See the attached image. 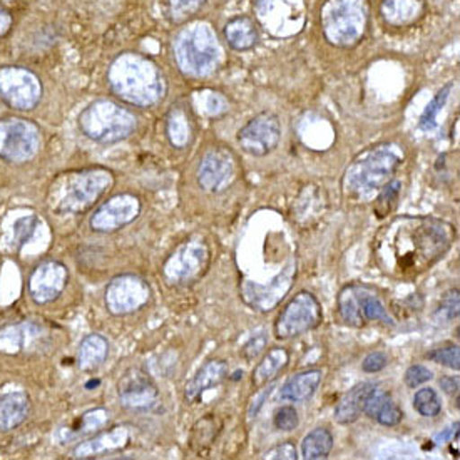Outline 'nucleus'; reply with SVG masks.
<instances>
[{"label":"nucleus","mask_w":460,"mask_h":460,"mask_svg":"<svg viewBox=\"0 0 460 460\" xmlns=\"http://www.w3.org/2000/svg\"><path fill=\"white\" fill-rule=\"evenodd\" d=\"M456 240L457 230L446 219L402 215L376 231L372 260L388 279L413 281L436 267Z\"/></svg>","instance_id":"obj_1"},{"label":"nucleus","mask_w":460,"mask_h":460,"mask_svg":"<svg viewBox=\"0 0 460 460\" xmlns=\"http://www.w3.org/2000/svg\"><path fill=\"white\" fill-rule=\"evenodd\" d=\"M111 91L124 102L151 108L164 97L166 84L158 66L141 54H122L108 71Z\"/></svg>","instance_id":"obj_2"},{"label":"nucleus","mask_w":460,"mask_h":460,"mask_svg":"<svg viewBox=\"0 0 460 460\" xmlns=\"http://www.w3.org/2000/svg\"><path fill=\"white\" fill-rule=\"evenodd\" d=\"M403 163L402 147L392 143L372 146L351 161L345 170L341 188L343 194L362 199L387 184Z\"/></svg>","instance_id":"obj_3"},{"label":"nucleus","mask_w":460,"mask_h":460,"mask_svg":"<svg viewBox=\"0 0 460 460\" xmlns=\"http://www.w3.org/2000/svg\"><path fill=\"white\" fill-rule=\"evenodd\" d=\"M114 184L112 172L104 168L64 172L49 191V207L62 215H83L96 205Z\"/></svg>","instance_id":"obj_4"},{"label":"nucleus","mask_w":460,"mask_h":460,"mask_svg":"<svg viewBox=\"0 0 460 460\" xmlns=\"http://www.w3.org/2000/svg\"><path fill=\"white\" fill-rule=\"evenodd\" d=\"M77 124L85 137L102 145H112L129 137L136 129L137 119L121 104L110 99H99L79 114Z\"/></svg>","instance_id":"obj_5"},{"label":"nucleus","mask_w":460,"mask_h":460,"mask_svg":"<svg viewBox=\"0 0 460 460\" xmlns=\"http://www.w3.org/2000/svg\"><path fill=\"white\" fill-rule=\"evenodd\" d=\"M174 54L182 73L203 77L217 69L221 49L217 34L209 25L194 24L178 36Z\"/></svg>","instance_id":"obj_6"},{"label":"nucleus","mask_w":460,"mask_h":460,"mask_svg":"<svg viewBox=\"0 0 460 460\" xmlns=\"http://www.w3.org/2000/svg\"><path fill=\"white\" fill-rule=\"evenodd\" d=\"M340 320L351 328H364L370 322L395 327V320L388 314L387 305L378 291L367 283H350L337 296Z\"/></svg>","instance_id":"obj_7"},{"label":"nucleus","mask_w":460,"mask_h":460,"mask_svg":"<svg viewBox=\"0 0 460 460\" xmlns=\"http://www.w3.org/2000/svg\"><path fill=\"white\" fill-rule=\"evenodd\" d=\"M323 32L339 48L355 46L367 27L364 0H328L322 13Z\"/></svg>","instance_id":"obj_8"},{"label":"nucleus","mask_w":460,"mask_h":460,"mask_svg":"<svg viewBox=\"0 0 460 460\" xmlns=\"http://www.w3.org/2000/svg\"><path fill=\"white\" fill-rule=\"evenodd\" d=\"M211 258V248L203 238H190L164 261L163 275L174 285H193L207 275Z\"/></svg>","instance_id":"obj_9"},{"label":"nucleus","mask_w":460,"mask_h":460,"mask_svg":"<svg viewBox=\"0 0 460 460\" xmlns=\"http://www.w3.org/2000/svg\"><path fill=\"white\" fill-rule=\"evenodd\" d=\"M323 322L322 305L310 291L296 293L281 310L275 322V335L279 340H290L320 327Z\"/></svg>","instance_id":"obj_10"},{"label":"nucleus","mask_w":460,"mask_h":460,"mask_svg":"<svg viewBox=\"0 0 460 460\" xmlns=\"http://www.w3.org/2000/svg\"><path fill=\"white\" fill-rule=\"evenodd\" d=\"M258 22L275 37H291L302 32L306 21L305 0H256Z\"/></svg>","instance_id":"obj_11"},{"label":"nucleus","mask_w":460,"mask_h":460,"mask_svg":"<svg viewBox=\"0 0 460 460\" xmlns=\"http://www.w3.org/2000/svg\"><path fill=\"white\" fill-rule=\"evenodd\" d=\"M40 131L34 122L21 118L0 119V159L25 163L40 149Z\"/></svg>","instance_id":"obj_12"},{"label":"nucleus","mask_w":460,"mask_h":460,"mask_svg":"<svg viewBox=\"0 0 460 460\" xmlns=\"http://www.w3.org/2000/svg\"><path fill=\"white\" fill-rule=\"evenodd\" d=\"M296 279V260L291 258L285 268L279 271L270 285H260L256 281H243L240 285L243 302L246 303L252 310L268 314L279 306L281 300L288 295Z\"/></svg>","instance_id":"obj_13"},{"label":"nucleus","mask_w":460,"mask_h":460,"mask_svg":"<svg viewBox=\"0 0 460 460\" xmlns=\"http://www.w3.org/2000/svg\"><path fill=\"white\" fill-rule=\"evenodd\" d=\"M0 97L13 110H34L42 97V84L32 71L7 66L0 69Z\"/></svg>","instance_id":"obj_14"},{"label":"nucleus","mask_w":460,"mask_h":460,"mask_svg":"<svg viewBox=\"0 0 460 460\" xmlns=\"http://www.w3.org/2000/svg\"><path fill=\"white\" fill-rule=\"evenodd\" d=\"M151 298V287L137 275H119L111 279L104 303L108 312L116 316L131 315L141 310Z\"/></svg>","instance_id":"obj_15"},{"label":"nucleus","mask_w":460,"mask_h":460,"mask_svg":"<svg viewBox=\"0 0 460 460\" xmlns=\"http://www.w3.org/2000/svg\"><path fill=\"white\" fill-rule=\"evenodd\" d=\"M281 139V124L273 112H261L243 126L238 133V143L243 151L254 158H263L273 153Z\"/></svg>","instance_id":"obj_16"},{"label":"nucleus","mask_w":460,"mask_h":460,"mask_svg":"<svg viewBox=\"0 0 460 460\" xmlns=\"http://www.w3.org/2000/svg\"><path fill=\"white\" fill-rule=\"evenodd\" d=\"M236 178V159L226 147H211L198 168V184L207 193L218 194L228 190Z\"/></svg>","instance_id":"obj_17"},{"label":"nucleus","mask_w":460,"mask_h":460,"mask_svg":"<svg viewBox=\"0 0 460 460\" xmlns=\"http://www.w3.org/2000/svg\"><path fill=\"white\" fill-rule=\"evenodd\" d=\"M141 201L129 193L118 194L97 208L91 217V228L96 233H114L131 225L141 215Z\"/></svg>","instance_id":"obj_18"},{"label":"nucleus","mask_w":460,"mask_h":460,"mask_svg":"<svg viewBox=\"0 0 460 460\" xmlns=\"http://www.w3.org/2000/svg\"><path fill=\"white\" fill-rule=\"evenodd\" d=\"M122 407L131 412L153 411L159 400V390L151 376L141 368H129L118 385Z\"/></svg>","instance_id":"obj_19"},{"label":"nucleus","mask_w":460,"mask_h":460,"mask_svg":"<svg viewBox=\"0 0 460 460\" xmlns=\"http://www.w3.org/2000/svg\"><path fill=\"white\" fill-rule=\"evenodd\" d=\"M69 281L67 267L58 260L39 263L29 279V295L37 305H48L58 300Z\"/></svg>","instance_id":"obj_20"},{"label":"nucleus","mask_w":460,"mask_h":460,"mask_svg":"<svg viewBox=\"0 0 460 460\" xmlns=\"http://www.w3.org/2000/svg\"><path fill=\"white\" fill-rule=\"evenodd\" d=\"M230 376V368L226 362L223 360H208L207 364L203 365L198 374L193 376V380H190L184 388V399L190 403H193L196 400L199 399L207 390L211 388L219 387L226 378Z\"/></svg>","instance_id":"obj_21"},{"label":"nucleus","mask_w":460,"mask_h":460,"mask_svg":"<svg viewBox=\"0 0 460 460\" xmlns=\"http://www.w3.org/2000/svg\"><path fill=\"white\" fill-rule=\"evenodd\" d=\"M364 413L385 427L399 425L403 419V411L397 405V402L392 399L388 392L376 385L365 399Z\"/></svg>","instance_id":"obj_22"},{"label":"nucleus","mask_w":460,"mask_h":460,"mask_svg":"<svg viewBox=\"0 0 460 460\" xmlns=\"http://www.w3.org/2000/svg\"><path fill=\"white\" fill-rule=\"evenodd\" d=\"M129 442V429L128 427H114L110 432H101L96 437L85 440L74 448V457L89 459L106 452L126 447Z\"/></svg>","instance_id":"obj_23"},{"label":"nucleus","mask_w":460,"mask_h":460,"mask_svg":"<svg viewBox=\"0 0 460 460\" xmlns=\"http://www.w3.org/2000/svg\"><path fill=\"white\" fill-rule=\"evenodd\" d=\"M31 412V402L24 392L11 390L0 394V430L9 432L24 422Z\"/></svg>","instance_id":"obj_24"},{"label":"nucleus","mask_w":460,"mask_h":460,"mask_svg":"<svg viewBox=\"0 0 460 460\" xmlns=\"http://www.w3.org/2000/svg\"><path fill=\"white\" fill-rule=\"evenodd\" d=\"M374 388H376V384H372V382H364V384L351 387L339 400L335 412H333V419L341 425L357 422L360 419V415L364 413L365 399Z\"/></svg>","instance_id":"obj_25"},{"label":"nucleus","mask_w":460,"mask_h":460,"mask_svg":"<svg viewBox=\"0 0 460 460\" xmlns=\"http://www.w3.org/2000/svg\"><path fill=\"white\" fill-rule=\"evenodd\" d=\"M322 380H323V372L318 368L300 372L291 376L290 380L281 387L279 399L295 402V403L312 399L320 387Z\"/></svg>","instance_id":"obj_26"},{"label":"nucleus","mask_w":460,"mask_h":460,"mask_svg":"<svg viewBox=\"0 0 460 460\" xmlns=\"http://www.w3.org/2000/svg\"><path fill=\"white\" fill-rule=\"evenodd\" d=\"M380 11L387 24L405 27L424 15L425 0H384Z\"/></svg>","instance_id":"obj_27"},{"label":"nucleus","mask_w":460,"mask_h":460,"mask_svg":"<svg viewBox=\"0 0 460 460\" xmlns=\"http://www.w3.org/2000/svg\"><path fill=\"white\" fill-rule=\"evenodd\" d=\"M110 353V343L99 333H91L87 335L77 351V365L81 370L91 372L96 370L101 365L104 364V360L108 358Z\"/></svg>","instance_id":"obj_28"},{"label":"nucleus","mask_w":460,"mask_h":460,"mask_svg":"<svg viewBox=\"0 0 460 460\" xmlns=\"http://www.w3.org/2000/svg\"><path fill=\"white\" fill-rule=\"evenodd\" d=\"M290 362V355L288 351L281 347H275L268 351L265 358L256 365L253 372V385L256 388L265 387L271 380H275L279 376L281 370L287 368V365Z\"/></svg>","instance_id":"obj_29"},{"label":"nucleus","mask_w":460,"mask_h":460,"mask_svg":"<svg viewBox=\"0 0 460 460\" xmlns=\"http://www.w3.org/2000/svg\"><path fill=\"white\" fill-rule=\"evenodd\" d=\"M225 37L231 48L236 50H248L258 40L256 25L250 17H234L225 27Z\"/></svg>","instance_id":"obj_30"},{"label":"nucleus","mask_w":460,"mask_h":460,"mask_svg":"<svg viewBox=\"0 0 460 460\" xmlns=\"http://www.w3.org/2000/svg\"><path fill=\"white\" fill-rule=\"evenodd\" d=\"M333 448V436L325 427H318L303 438L302 456L306 460L327 459Z\"/></svg>","instance_id":"obj_31"},{"label":"nucleus","mask_w":460,"mask_h":460,"mask_svg":"<svg viewBox=\"0 0 460 460\" xmlns=\"http://www.w3.org/2000/svg\"><path fill=\"white\" fill-rule=\"evenodd\" d=\"M219 424L218 417H215L213 413H208L207 417H203L201 420H198L193 427V434H191V448L198 456L207 454L211 444L215 442V438L218 437Z\"/></svg>","instance_id":"obj_32"},{"label":"nucleus","mask_w":460,"mask_h":460,"mask_svg":"<svg viewBox=\"0 0 460 460\" xmlns=\"http://www.w3.org/2000/svg\"><path fill=\"white\" fill-rule=\"evenodd\" d=\"M106 422H110V412L106 409H93L89 412H85L79 424L71 429H66L62 434H66L64 440H71V438H79V437L87 436V434H94L99 429H102Z\"/></svg>","instance_id":"obj_33"},{"label":"nucleus","mask_w":460,"mask_h":460,"mask_svg":"<svg viewBox=\"0 0 460 460\" xmlns=\"http://www.w3.org/2000/svg\"><path fill=\"white\" fill-rule=\"evenodd\" d=\"M168 136L174 147H184L191 141V124L182 110H172L168 116Z\"/></svg>","instance_id":"obj_34"},{"label":"nucleus","mask_w":460,"mask_h":460,"mask_svg":"<svg viewBox=\"0 0 460 460\" xmlns=\"http://www.w3.org/2000/svg\"><path fill=\"white\" fill-rule=\"evenodd\" d=\"M450 91H452V84L444 85V87L437 93L436 97L429 102V106L425 108L424 114L420 116V122H419L420 129L425 131V133L436 129L437 118H438L440 111L444 110L448 96H450Z\"/></svg>","instance_id":"obj_35"},{"label":"nucleus","mask_w":460,"mask_h":460,"mask_svg":"<svg viewBox=\"0 0 460 460\" xmlns=\"http://www.w3.org/2000/svg\"><path fill=\"white\" fill-rule=\"evenodd\" d=\"M413 409L422 417H437L442 411V402L434 388H420L413 395Z\"/></svg>","instance_id":"obj_36"},{"label":"nucleus","mask_w":460,"mask_h":460,"mask_svg":"<svg viewBox=\"0 0 460 460\" xmlns=\"http://www.w3.org/2000/svg\"><path fill=\"white\" fill-rule=\"evenodd\" d=\"M400 188L402 182L397 180H390V181L380 190V194L376 198V208L374 211L376 213L378 218H384L392 213V209L397 205V199L400 196Z\"/></svg>","instance_id":"obj_37"},{"label":"nucleus","mask_w":460,"mask_h":460,"mask_svg":"<svg viewBox=\"0 0 460 460\" xmlns=\"http://www.w3.org/2000/svg\"><path fill=\"white\" fill-rule=\"evenodd\" d=\"M427 358L436 362V364L444 365V367H448V368L459 372L460 349L457 345H447V347H440L436 350L429 351Z\"/></svg>","instance_id":"obj_38"},{"label":"nucleus","mask_w":460,"mask_h":460,"mask_svg":"<svg viewBox=\"0 0 460 460\" xmlns=\"http://www.w3.org/2000/svg\"><path fill=\"white\" fill-rule=\"evenodd\" d=\"M37 226H39V218L31 215V217H24V218L17 219L13 225V240L17 243V246H24L25 243L32 238V234L36 233Z\"/></svg>","instance_id":"obj_39"},{"label":"nucleus","mask_w":460,"mask_h":460,"mask_svg":"<svg viewBox=\"0 0 460 460\" xmlns=\"http://www.w3.org/2000/svg\"><path fill=\"white\" fill-rule=\"evenodd\" d=\"M459 288H452V290H448L447 293L444 295L442 302H440L438 315L444 316L447 322L457 320V318H459Z\"/></svg>","instance_id":"obj_40"},{"label":"nucleus","mask_w":460,"mask_h":460,"mask_svg":"<svg viewBox=\"0 0 460 460\" xmlns=\"http://www.w3.org/2000/svg\"><path fill=\"white\" fill-rule=\"evenodd\" d=\"M273 422L281 432H291L300 424V417H298V412L295 411V407L287 405V407H281L279 412L275 413Z\"/></svg>","instance_id":"obj_41"},{"label":"nucleus","mask_w":460,"mask_h":460,"mask_svg":"<svg viewBox=\"0 0 460 460\" xmlns=\"http://www.w3.org/2000/svg\"><path fill=\"white\" fill-rule=\"evenodd\" d=\"M434 378L432 370H429L424 365H412L407 368L405 372V385L409 388H419L420 385H424L427 382H430Z\"/></svg>","instance_id":"obj_42"},{"label":"nucleus","mask_w":460,"mask_h":460,"mask_svg":"<svg viewBox=\"0 0 460 460\" xmlns=\"http://www.w3.org/2000/svg\"><path fill=\"white\" fill-rule=\"evenodd\" d=\"M205 0H170V11L176 21L193 13Z\"/></svg>","instance_id":"obj_43"},{"label":"nucleus","mask_w":460,"mask_h":460,"mask_svg":"<svg viewBox=\"0 0 460 460\" xmlns=\"http://www.w3.org/2000/svg\"><path fill=\"white\" fill-rule=\"evenodd\" d=\"M267 341V335H265V333H260V335L252 337L250 341L243 347V357H244V360H248V362L256 360V358L261 355V351L265 350Z\"/></svg>","instance_id":"obj_44"},{"label":"nucleus","mask_w":460,"mask_h":460,"mask_svg":"<svg viewBox=\"0 0 460 460\" xmlns=\"http://www.w3.org/2000/svg\"><path fill=\"white\" fill-rule=\"evenodd\" d=\"M387 365L388 357L384 351H372L365 357L362 370L365 374H376V372H382Z\"/></svg>","instance_id":"obj_45"},{"label":"nucleus","mask_w":460,"mask_h":460,"mask_svg":"<svg viewBox=\"0 0 460 460\" xmlns=\"http://www.w3.org/2000/svg\"><path fill=\"white\" fill-rule=\"evenodd\" d=\"M265 459L296 460L298 459V452H296L295 444L281 442L279 446H275V447L268 450L267 454H265Z\"/></svg>","instance_id":"obj_46"},{"label":"nucleus","mask_w":460,"mask_h":460,"mask_svg":"<svg viewBox=\"0 0 460 460\" xmlns=\"http://www.w3.org/2000/svg\"><path fill=\"white\" fill-rule=\"evenodd\" d=\"M459 376H444L440 380V387L448 395H459Z\"/></svg>","instance_id":"obj_47"},{"label":"nucleus","mask_w":460,"mask_h":460,"mask_svg":"<svg viewBox=\"0 0 460 460\" xmlns=\"http://www.w3.org/2000/svg\"><path fill=\"white\" fill-rule=\"evenodd\" d=\"M11 24H13V19H11V15L7 13V11H4V9L0 7V37L5 36V34L9 32Z\"/></svg>","instance_id":"obj_48"},{"label":"nucleus","mask_w":460,"mask_h":460,"mask_svg":"<svg viewBox=\"0 0 460 460\" xmlns=\"http://www.w3.org/2000/svg\"><path fill=\"white\" fill-rule=\"evenodd\" d=\"M273 392V385H268L267 390L256 399V405H252V409H250V417H256V413H258V411H260V407L263 405V402L267 400L268 395Z\"/></svg>","instance_id":"obj_49"},{"label":"nucleus","mask_w":460,"mask_h":460,"mask_svg":"<svg viewBox=\"0 0 460 460\" xmlns=\"http://www.w3.org/2000/svg\"><path fill=\"white\" fill-rule=\"evenodd\" d=\"M459 432V422H456V424L452 425L450 429H447L446 432H442V434H438V436L434 438V442L436 444H442V442H447L448 438L452 436H456Z\"/></svg>","instance_id":"obj_50"},{"label":"nucleus","mask_w":460,"mask_h":460,"mask_svg":"<svg viewBox=\"0 0 460 460\" xmlns=\"http://www.w3.org/2000/svg\"><path fill=\"white\" fill-rule=\"evenodd\" d=\"M97 385H99V380H94V382H89V384H87V388L91 390V387H97Z\"/></svg>","instance_id":"obj_51"}]
</instances>
